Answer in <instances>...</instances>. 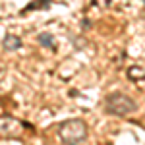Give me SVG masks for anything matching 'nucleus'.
Returning <instances> with one entry per match:
<instances>
[{
  "mask_svg": "<svg viewBox=\"0 0 145 145\" xmlns=\"http://www.w3.org/2000/svg\"><path fill=\"white\" fill-rule=\"evenodd\" d=\"M58 134L66 145H79L87 139V124L81 118H72L60 124Z\"/></svg>",
  "mask_w": 145,
  "mask_h": 145,
  "instance_id": "f257e3e1",
  "label": "nucleus"
},
{
  "mask_svg": "<svg viewBox=\"0 0 145 145\" xmlns=\"http://www.w3.org/2000/svg\"><path fill=\"white\" fill-rule=\"evenodd\" d=\"M105 106L108 114L114 116H128V114H134L137 110V103L132 97L124 95V93H112L105 99Z\"/></svg>",
  "mask_w": 145,
  "mask_h": 145,
  "instance_id": "f03ea898",
  "label": "nucleus"
},
{
  "mask_svg": "<svg viewBox=\"0 0 145 145\" xmlns=\"http://www.w3.org/2000/svg\"><path fill=\"white\" fill-rule=\"evenodd\" d=\"M2 45H4V48H6V50H18V48L22 46V39H20L18 35H12V33H8L6 37H4Z\"/></svg>",
  "mask_w": 145,
  "mask_h": 145,
  "instance_id": "7ed1b4c3",
  "label": "nucleus"
},
{
  "mask_svg": "<svg viewBox=\"0 0 145 145\" xmlns=\"http://www.w3.org/2000/svg\"><path fill=\"white\" fill-rule=\"evenodd\" d=\"M37 39H39V43H41L43 46H54V39H52L50 33H41Z\"/></svg>",
  "mask_w": 145,
  "mask_h": 145,
  "instance_id": "20e7f679",
  "label": "nucleus"
},
{
  "mask_svg": "<svg viewBox=\"0 0 145 145\" xmlns=\"http://www.w3.org/2000/svg\"><path fill=\"white\" fill-rule=\"evenodd\" d=\"M48 4H50V0H41V2H33V4H29V6H27V8H25V10H23V12H29V10H37V8H46Z\"/></svg>",
  "mask_w": 145,
  "mask_h": 145,
  "instance_id": "39448f33",
  "label": "nucleus"
},
{
  "mask_svg": "<svg viewBox=\"0 0 145 145\" xmlns=\"http://www.w3.org/2000/svg\"><path fill=\"white\" fill-rule=\"evenodd\" d=\"M93 4L95 6H101V8H108L112 4V0H93Z\"/></svg>",
  "mask_w": 145,
  "mask_h": 145,
  "instance_id": "423d86ee",
  "label": "nucleus"
}]
</instances>
